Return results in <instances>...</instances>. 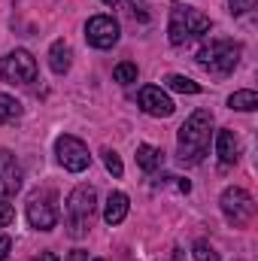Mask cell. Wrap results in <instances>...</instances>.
I'll return each mask as SVG.
<instances>
[{"instance_id":"2","label":"cell","mask_w":258,"mask_h":261,"mask_svg":"<svg viewBox=\"0 0 258 261\" xmlns=\"http://www.w3.org/2000/svg\"><path fill=\"white\" fill-rule=\"evenodd\" d=\"M94 213H97V192L94 186H76L70 197H67L64 206V228L73 240H82L88 231H91V222H94Z\"/></svg>"},{"instance_id":"6","label":"cell","mask_w":258,"mask_h":261,"mask_svg":"<svg viewBox=\"0 0 258 261\" xmlns=\"http://www.w3.org/2000/svg\"><path fill=\"white\" fill-rule=\"evenodd\" d=\"M28 222L37 231H52L58 225V195L52 189H37L28 197Z\"/></svg>"},{"instance_id":"1","label":"cell","mask_w":258,"mask_h":261,"mask_svg":"<svg viewBox=\"0 0 258 261\" xmlns=\"http://www.w3.org/2000/svg\"><path fill=\"white\" fill-rule=\"evenodd\" d=\"M210 140H213V113L210 110H194L176 134L179 161L183 164H200L203 155L210 152Z\"/></svg>"},{"instance_id":"26","label":"cell","mask_w":258,"mask_h":261,"mask_svg":"<svg viewBox=\"0 0 258 261\" xmlns=\"http://www.w3.org/2000/svg\"><path fill=\"white\" fill-rule=\"evenodd\" d=\"M34 261H58V255H55V252H40Z\"/></svg>"},{"instance_id":"22","label":"cell","mask_w":258,"mask_h":261,"mask_svg":"<svg viewBox=\"0 0 258 261\" xmlns=\"http://www.w3.org/2000/svg\"><path fill=\"white\" fill-rule=\"evenodd\" d=\"M12 222H15V210H12V203L6 197H0V228H6Z\"/></svg>"},{"instance_id":"18","label":"cell","mask_w":258,"mask_h":261,"mask_svg":"<svg viewBox=\"0 0 258 261\" xmlns=\"http://www.w3.org/2000/svg\"><path fill=\"white\" fill-rule=\"evenodd\" d=\"M167 88H173V91H179V94H197L200 91V85L189 79V76H183V73H173V76H167Z\"/></svg>"},{"instance_id":"19","label":"cell","mask_w":258,"mask_h":261,"mask_svg":"<svg viewBox=\"0 0 258 261\" xmlns=\"http://www.w3.org/2000/svg\"><path fill=\"white\" fill-rule=\"evenodd\" d=\"M113 79H116V82H122V85H131V82H137V64H131V61H122V64H116V70H113Z\"/></svg>"},{"instance_id":"20","label":"cell","mask_w":258,"mask_h":261,"mask_svg":"<svg viewBox=\"0 0 258 261\" xmlns=\"http://www.w3.org/2000/svg\"><path fill=\"white\" fill-rule=\"evenodd\" d=\"M192 255H194V261H219L216 246H213V243H207V240H197V243H194Z\"/></svg>"},{"instance_id":"7","label":"cell","mask_w":258,"mask_h":261,"mask_svg":"<svg viewBox=\"0 0 258 261\" xmlns=\"http://www.w3.org/2000/svg\"><path fill=\"white\" fill-rule=\"evenodd\" d=\"M0 79L12 85H31L37 79V61L28 49H15L0 58Z\"/></svg>"},{"instance_id":"27","label":"cell","mask_w":258,"mask_h":261,"mask_svg":"<svg viewBox=\"0 0 258 261\" xmlns=\"http://www.w3.org/2000/svg\"><path fill=\"white\" fill-rule=\"evenodd\" d=\"M104 3H107V6H119V3H125V0H104ZM131 3V0H128Z\"/></svg>"},{"instance_id":"4","label":"cell","mask_w":258,"mask_h":261,"mask_svg":"<svg viewBox=\"0 0 258 261\" xmlns=\"http://www.w3.org/2000/svg\"><path fill=\"white\" fill-rule=\"evenodd\" d=\"M240 55H243V46L234 40H207L197 49V64L216 76H228L240 64Z\"/></svg>"},{"instance_id":"8","label":"cell","mask_w":258,"mask_h":261,"mask_svg":"<svg viewBox=\"0 0 258 261\" xmlns=\"http://www.w3.org/2000/svg\"><path fill=\"white\" fill-rule=\"evenodd\" d=\"M55 155H58L61 167L70 170V173H82V170L91 164L88 146H85L79 137H73V134H61V137L55 140Z\"/></svg>"},{"instance_id":"12","label":"cell","mask_w":258,"mask_h":261,"mask_svg":"<svg viewBox=\"0 0 258 261\" xmlns=\"http://www.w3.org/2000/svg\"><path fill=\"white\" fill-rule=\"evenodd\" d=\"M216 155H219L222 164H237L240 161V140H237L234 130L222 128L216 134Z\"/></svg>"},{"instance_id":"28","label":"cell","mask_w":258,"mask_h":261,"mask_svg":"<svg viewBox=\"0 0 258 261\" xmlns=\"http://www.w3.org/2000/svg\"><path fill=\"white\" fill-rule=\"evenodd\" d=\"M94 261H100V258H94Z\"/></svg>"},{"instance_id":"13","label":"cell","mask_w":258,"mask_h":261,"mask_svg":"<svg viewBox=\"0 0 258 261\" xmlns=\"http://www.w3.org/2000/svg\"><path fill=\"white\" fill-rule=\"evenodd\" d=\"M70 64H73V49H70V43H67V40H55L52 49H49V67H52V73L64 76L67 70H70Z\"/></svg>"},{"instance_id":"9","label":"cell","mask_w":258,"mask_h":261,"mask_svg":"<svg viewBox=\"0 0 258 261\" xmlns=\"http://www.w3.org/2000/svg\"><path fill=\"white\" fill-rule=\"evenodd\" d=\"M122 37V28L113 15H91L85 21V40L94 49H113Z\"/></svg>"},{"instance_id":"16","label":"cell","mask_w":258,"mask_h":261,"mask_svg":"<svg viewBox=\"0 0 258 261\" xmlns=\"http://www.w3.org/2000/svg\"><path fill=\"white\" fill-rule=\"evenodd\" d=\"M228 107H231V110H240V113H252V110H258V94L252 88L234 91V94L228 97Z\"/></svg>"},{"instance_id":"17","label":"cell","mask_w":258,"mask_h":261,"mask_svg":"<svg viewBox=\"0 0 258 261\" xmlns=\"http://www.w3.org/2000/svg\"><path fill=\"white\" fill-rule=\"evenodd\" d=\"M15 119H21V103L12 94H3L0 91V125H9Z\"/></svg>"},{"instance_id":"23","label":"cell","mask_w":258,"mask_h":261,"mask_svg":"<svg viewBox=\"0 0 258 261\" xmlns=\"http://www.w3.org/2000/svg\"><path fill=\"white\" fill-rule=\"evenodd\" d=\"M252 3L255 0H228V9H231V15H243L252 9Z\"/></svg>"},{"instance_id":"21","label":"cell","mask_w":258,"mask_h":261,"mask_svg":"<svg viewBox=\"0 0 258 261\" xmlns=\"http://www.w3.org/2000/svg\"><path fill=\"white\" fill-rule=\"evenodd\" d=\"M104 164H107V170H110L116 179L125 173V164H122V158H119V152H116V149H107V152H104Z\"/></svg>"},{"instance_id":"14","label":"cell","mask_w":258,"mask_h":261,"mask_svg":"<svg viewBox=\"0 0 258 261\" xmlns=\"http://www.w3.org/2000/svg\"><path fill=\"white\" fill-rule=\"evenodd\" d=\"M125 216H128V195H122V192H110L107 206H104V222H107V225H122Z\"/></svg>"},{"instance_id":"25","label":"cell","mask_w":258,"mask_h":261,"mask_svg":"<svg viewBox=\"0 0 258 261\" xmlns=\"http://www.w3.org/2000/svg\"><path fill=\"white\" fill-rule=\"evenodd\" d=\"M67 261H88V252H85V249H73V252L67 255Z\"/></svg>"},{"instance_id":"3","label":"cell","mask_w":258,"mask_h":261,"mask_svg":"<svg viewBox=\"0 0 258 261\" xmlns=\"http://www.w3.org/2000/svg\"><path fill=\"white\" fill-rule=\"evenodd\" d=\"M210 31V18L194 9V6H183V3H173L170 9V24H167V34H170V43L176 49L194 43L197 37H203Z\"/></svg>"},{"instance_id":"24","label":"cell","mask_w":258,"mask_h":261,"mask_svg":"<svg viewBox=\"0 0 258 261\" xmlns=\"http://www.w3.org/2000/svg\"><path fill=\"white\" fill-rule=\"evenodd\" d=\"M9 249H12L9 237H6V234H0V261H6V255H9Z\"/></svg>"},{"instance_id":"10","label":"cell","mask_w":258,"mask_h":261,"mask_svg":"<svg viewBox=\"0 0 258 261\" xmlns=\"http://www.w3.org/2000/svg\"><path fill=\"white\" fill-rule=\"evenodd\" d=\"M137 100H140V110L146 116H155V119H167L176 110V103L170 100V94H164L158 85H143L140 94H137Z\"/></svg>"},{"instance_id":"11","label":"cell","mask_w":258,"mask_h":261,"mask_svg":"<svg viewBox=\"0 0 258 261\" xmlns=\"http://www.w3.org/2000/svg\"><path fill=\"white\" fill-rule=\"evenodd\" d=\"M21 189V164L12 152L0 149V197H12Z\"/></svg>"},{"instance_id":"15","label":"cell","mask_w":258,"mask_h":261,"mask_svg":"<svg viewBox=\"0 0 258 261\" xmlns=\"http://www.w3.org/2000/svg\"><path fill=\"white\" fill-rule=\"evenodd\" d=\"M137 164H140V170L155 173L164 164V152L155 149V146H149V143H143V146H137Z\"/></svg>"},{"instance_id":"5","label":"cell","mask_w":258,"mask_h":261,"mask_svg":"<svg viewBox=\"0 0 258 261\" xmlns=\"http://www.w3.org/2000/svg\"><path fill=\"white\" fill-rule=\"evenodd\" d=\"M219 206H222V216L228 219V225H234V228H246L255 219V200L246 189H237V186L225 189L219 197Z\"/></svg>"}]
</instances>
